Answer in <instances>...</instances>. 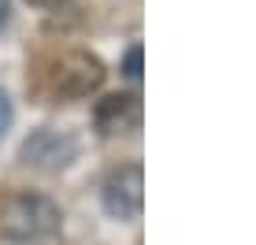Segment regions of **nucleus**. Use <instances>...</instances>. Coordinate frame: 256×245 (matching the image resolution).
Here are the masks:
<instances>
[{
	"label": "nucleus",
	"instance_id": "nucleus-1",
	"mask_svg": "<svg viewBox=\"0 0 256 245\" xmlns=\"http://www.w3.org/2000/svg\"><path fill=\"white\" fill-rule=\"evenodd\" d=\"M60 226V208L41 194H12L0 204V234L8 238H48Z\"/></svg>",
	"mask_w": 256,
	"mask_h": 245
},
{
	"label": "nucleus",
	"instance_id": "nucleus-2",
	"mask_svg": "<svg viewBox=\"0 0 256 245\" xmlns=\"http://www.w3.org/2000/svg\"><path fill=\"white\" fill-rule=\"evenodd\" d=\"M100 82H104V67L90 52H64L48 67V90L67 100L90 97L93 90H100Z\"/></svg>",
	"mask_w": 256,
	"mask_h": 245
},
{
	"label": "nucleus",
	"instance_id": "nucleus-3",
	"mask_svg": "<svg viewBox=\"0 0 256 245\" xmlns=\"http://www.w3.org/2000/svg\"><path fill=\"white\" fill-rule=\"evenodd\" d=\"M141 204H145V171L138 164H126V168L112 171L108 182H104V208L116 220H138Z\"/></svg>",
	"mask_w": 256,
	"mask_h": 245
},
{
	"label": "nucleus",
	"instance_id": "nucleus-4",
	"mask_svg": "<svg viewBox=\"0 0 256 245\" xmlns=\"http://www.w3.org/2000/svg\"><path fill=\"white\" fill-rule=\"evenodd\" d=\"M78 145L70 134H60V130H38L34 138H26L22 145V164H30V168L38 171H60L67 168L70 160H74Z\"/></svg>",
	"mask_w": 256,
	"mask_h": 245
},
{
	"label": "nucleus",
	"instance_id": "nucleus-5",
	"mask_svg": "<svg viewBox=\"0 0 256 245\" xmlns=\"http://www.w3.org/2000/svg\"><path fill=\"white\" fill-rule=\"evenodd\" d=\"M141 122V104L134 93H112L96 104V126L104 134H122V130H134Z\"/></svg>",
	"mask_w": 256,
	"mask_h": 245
},
{
	"label": "nucleus",
	"instance_id": "nucleus-6",
	"mask_svg": "<svg viewBox=\"0 0 256 245\" xmlns=\"http://www.w3.org/2000/svg\"><path fill=\"white\" fill-rule=\"evenodd\" d=\"M122 74H126V78H141V45H134L126 52V60H122Z\"/></svg>",
	"mask_w": 256,
	"mask_h": 245
},
{
	"label": "nucleus",
	"instance_id": "nucleus-7",
	"mask_svg": "<svg viewBox=\"0 0 256 245\" xmlns=\"http://www.w3.org/2000/svg\"><path fill=\"white\" fill-rule=\"evenodd\" d=\"M8 122H12V100H8L4 93H0V134L8 130Z\"/></svg>",
	"mask_w": 256,
	"mask_h": 245
},
{
	"label": "nucleus",
	"instance_id": "nucleus-8",
	"mask_svg": "<svg viewBox=\"0 0 256 245\" xmlns=\"http://www.w3.org/2000/svg\"><path fill=\"white\" fill-rule=\"evenodd\" d=\"M30 4H41V8H56V4H67V0H30Z\"/></svg>",
	"mask_w": 256,
	"mask_h": 245
},
{
	"label": "nucleus",
	"instance_id": "nucleus-9",
	"mask_svg": "<svg viewBox=\"0 0 256 245\" xmlns=\"http://www.w3.org/2000/svg\"><path fill=\"white\" fill-rule=\"evenodd\" d=\"M8 12H12V8H8V0H0V26L8 22Z\"/></svg>",
	"mask_w": 256,
	"mask_h": 245
}]
</instances>
